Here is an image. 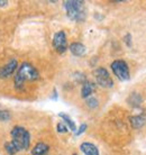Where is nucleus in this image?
Here are the masks:
<instances>
[{"label": "nucleus", "mask_w": 146, "mask_h": 155, "mask_svg": "<svg viewBox=\"0 0 146 155\" xmlns=\"http://www.w3.org/2000/svg\"><path fill=\"white\" fill-rule=\"evenodd\" d=\"M39 79V73L37 69L33 66L31 63H22L14 77V84L17 90H22L27 81H36Z\"/></svg>", "instance_id": "nucleus-1"}, {"label": "nucleus", "mask_w": 146, "mask_h": 155, "mask_svg": "<svg viewBox=\"0 0 146 155\" xmlns=\"http://www.w3.org/2000/svg\"><path fill=\"white\" fill-rule=\"evenodd\" d=\"M10 136H12L10 142L14 144L17 151L19 152L28 150L31 145V134L26 128L22 126H15L10 132Z\"/></svg>", "instance_id": "nucleus-2"}, {"label": "nucleus", "mask_w": 146, "mask_h": 155, "mask_svg": "<svg viewBox=\"0 0 146 155\" xmlns=\"http://www.w3.org/2000/svg\"><path fill=\"white\" fill-rule=\"evenodd\" d=\"M66 15L73 21H83L85 19V2L81 0H68L64 1Z\"/></svg>", "instance_id": "nucleus-3"}, {"label": "nucleus", "mask_w": 146, "mask_h": 155, "mask_svg": "<svg viewBox=\"0 0 146 155\" xmlns=\"http://www.w3.org/2000/svg\"><path fill=\"white\" fill-rule=\"evenodd\" d=\"M111 70L116 78L120 80V81H127L131 78V73H129V68L127 65V63L123 60H115L111 63Z\"/></svg>", "instance_id": "nucleus-4"}, {"label": "nucleus", "mask_w": 146, "mask_h": 155, "mask_svg": "<svg viewBox=\"0 0 146 155\" xmlns=\"http://www.w3.org/2000/svg\"><path fill=\"white\" fill-rule=\"evenodd\" d=\"M96 82L102 88H112L114 87V81H112L110 74L105 68H98L93 72Z\"/></svg>", "instance_id": "nucleus-5"}, {"label": "nucleus", "mask_w": 146, "mask_h": 155, "mask_svg": "<svg viewBox=\"0 0 146 155\" xmlns=\"http://www.w3.org/2000/svg\"><path fill=\"white\" fill-rule=\"evenodd\" d=\"M53 46L58 53H64L68 50V39L63 31H56L53 36Z\"/></svg>", "instance_id": "nucleus-6"}, {"label": "nucleus", "mask_w": 146, "mask_h": 155, "mask_svg": "<svg viewBox=\"0 0 146 155\" xmlns=\"http://www.w3.org/2000/svg\"><path fill=\"white\" fill-rule=\"evenodd\" d=\"M18 69V63L17 60L12 58L9 62H7L4 66L0 68V79H7L10 75L14 74L16 70Z\"/></svg>", "instance_id": "nucleus-7"}, {"label": "nucleus", "mask_w": 146, "mask_h": 155, "mask_svg": "<svg viewBox=\"0 0 146 155\" xmlns=\"http://www.w3.org/2000/svg\"><path fill=\"white\" fill-rule=\"evenodd\" d=\"M80 150L85 155H99L98 147L90 142H83L80 145Z\"/></svg>", "instance_id": "nucleus-8"}, {"label": "nucleus", "mask_w": 146, "mask_h": 155, "mask_svg": "<svg viewBox=\"0 0 146 155\" xmlns=\"http://www.w3.org/2000/svg\"><path fill=\"white\" fill-rule=\"evenodd\" d=\"M70 52L72 53L74 56H82L85 55V46L82 44V43L79 42H74L70 45Z\"/></svg>", "instance_id": "nucleus-9"}, {"label": "nucleus", "mask_w": 146, "mask_h": 155, "mask_svg": "<svg viewBox=\"0 0 146 155\" xmlns=\"http://www.w3.org/2000/svg\"><path fill=\"white\" fill-rule=\"evenodd\" d=\"M95 89H96V84H95V83L85 81V83H83V85H82V89H81V97L88 99V98L91 96V93L95 91Z\"/></svg>", "instance_id": "nucleus-10"}, {"label": "nucleus", "mask_w": 146, "mask_h": 155, "mask_svg": "<svg viewBox=\"0 0 146 155\" xmlns=\"http://www.w3.org/2000/svg\"><path fill=\"white\" fill-rule=\"evenodd\" d=\"M50 151V146L47 145V144L43 143H37L35 145L33 150H32V154L33 155H46Z\"/></svg>", "instance_id": "nucleus-11"}, {"label": "nucleus", "mask_w": 146, "mask_h": 155, "mask_svg": "<svg viewBox=\"0 0 146 155\" xmlns=\"http://www.w3.org/2000/svg\"><path fill=\"white\" fill-rule=\"evenodd\" d=\"M129 120H131V127L135 128V129H138V128L143 127V126L145 125V123H146V118H145V117L141 116V115H138V116L131 117V118H129Z\"/></svg>", "instance_id": "nucleus-12"}, {"label": "nucleus", "mask_w": 146, "mask_h": 155, "mask_svg": "<svg viewBox=\"0 0 146 155\" xmlns=\"http://www.w3.org/2000/svg\"><path fill=\"white\" fill-rule=\"evenodd\" d=\"M58 117L64 120V123L66 124V126H68V128H69L70 130H72V132H74V133L77 132V125H75V123L73 121L72 118H71L69 115H66V114H64V113H60L58 114Z\"/></svg>", "instance_id": "nucleus-13"}, {"label": "nucleus", "mask_w": 146, "mask_h": 155, "mask_svg": "<svg viewBox=\"0 0 146 155\" xmlns=\"http://www.w3.org/2000/svg\"><path fill=\"white\" fill-rule=\"evenodd\" d=\"M127 102L131 106H133V107H138V106L141 105V102H142V97L139 96V93L133 92L131 96L128 97Z\"/></svg>", "instance_id": "nucleus-14"}, {"label": "nucleus", "mask_w": 146, "mask_h": 155, "mask_svg": "<svg viewBox=\"0 0 146 155\" xmlns=\"http://www.w3.org/2000/svg\"><path fill=\"white\" fill-rule=\"evenodd\" d=\"M5 150L7 151V153L9 155H15L16 153H17V150H16V147L14 146V144L12 143V142H7V143L5 144Z\"/></svg>", "instance_id": "nucleus-15"}, {"label": "nucleus", "mask_w": 146, "mask_h": 155, "mask_svg": "<svg viewBox=\"0 0 146 155\" xmlns=\"http://www.w3.org/2000/svg\"><path fill=\"white\" fill-rule=\"evenodd\" d=\"M12 118V115L8 110H0V121H8Z\"/></svg>", "instance_id": "nucleus-16"}, {"label": "nucleus", "mask_w": 146, "mask_h": 155, "mask_svg": "<svg viewBox=\"0 0 146 155\" xmlns=\"http://www.w3.org/2000/svg\"><path fill=\"white\" fill-rule=\"evenodd\" d=\"M85 104H87V106H88L89 108H91V109L97 108V107H98V100H97L96 98H93V97L88 98Z\"/></svg>", "instance_id": "nucleus-17"}, {"label": "nucleus", "mask_w": 146, "mask_h": 155, "mask_svg": "<svg viewBox=\"0 0 146 155\" xmlns=\"http://www.w3.org/2000/svg\"><path fill=\"white\" fill-rule=\"evenodd\" d=\"M56 130H58V133L64 134V133H68L69 128H68V126H66L65 124H63V123H58V124L56 125Z\"/></svg>", "instance_id": "nucleus-18"}, {"label": "nucleus", "mask_w": 146, "mask_h": 155, "mask_svg": "<svg viewBox=\"0 0 146 155\" xmlns=\"http://www.w3.org/2000/svg\"><path fill=\"white\" fill-rule=\"evenodd\" d=\"M87 127H88V126H87V124H81V125H80V127L77 128V132L74 133V135H75V136H80L81 134H82V133H85V129H87Z\"/></svg>", "instance_id": "nucleus-19"}, {"label": "nucleus", "mask_w": 146, "mask_h": 155, "mask_svg": "<svg viewBox=\"0 0 146 155\" xmlns=\"http://www.w3.org/2000/svg\"><path fill=\"white\" fill-rule=\"evenodd\" d=\"M124 39H125V42H126L127 45H128V46H131V35H129V34H127V35L124 37Z\"/></svg>", "instance_id": "nucleus-20"}, {"label": "nucleus", "mask_w": 146, "mask_h": 155, "mask_svg": "<svg viewBox=\"0 0 146 155\" xmlns=\"http://www.w3.org/2000/svg\"><path fill=\"white\" fill-rule=\"evenodd\" d=\"M52 99H54V100H56V99H58V92H56V89L53 90V96H52Z\"/></svg>", "instance_id": "nucleus-21"}, {"label": "nucleus", "mask_w": 146, "mask_h": 155, "mask_svg": "<svg viewBox=\"0 0 146 155\" xmlns=\"http://www.w3.org/2000/svg\"><path fill=\"white\" fill-rule=\"evenodd\" d=\"M7 4H8V1H0V7H5V6H7Z\"/></svg>", "instance_id": "nucleus-22"}, {"label": "nucleus", "mask_w": 146, "mask_h": 155, "mask_svg": "<svg viewBox=\"0 0 146 155\" xmlns=\"http://www.w3.org/2000/svg\"><path fill=\"white\" fill-rule=\"evenodd\" d=\"M73 155H78V154H73Z\"/></svg>", "instance_id": "nucleus-23"}]
</instances>
